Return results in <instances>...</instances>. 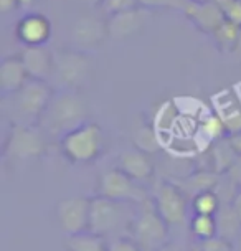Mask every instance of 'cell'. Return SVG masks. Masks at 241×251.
<instances>
[{
    "label": "cell",
    "mask_w": 241,
    "mask_h": 251,
    "mask_svg": "<svg viewBox=\"0 0 241 251\" xmlns=\"http://www.w3.org/2000/svg\"><path fill=\"white\" fill-rule=\"evenodd\" d=\"M86 113L88 109L83 98L71 89H63L53 94L38 124L48 134H61L63 137L66 132L86 123Z\"/></svg>",
    "instance_id": "6da1fadb"
},
{
    "label": "cell",
    "mask_w": 241,
    "mask_h": 251,
    "mask_svg": "<svg viewBox=\"0 0 241 251\" xmlns=\"http://www.w3.org/2000/svg\"><path fill=\"white\" fill-rule=\"evenodd\" d=\"M53 94L55 91L47 81L30 78L19 91L12 93L10 111L13 124L37 126L50 104Z\"/></svg>",
    "instance_id": "7a4b0ae2"
},
{
    "label": "cell",
    "mask_w": 241,
    "mask_h": 251,
    "mask_svg": "<svg viewBox=\"0 0 241 251\" xmlns=\"http://www.w3.org/2000/svg\"><path fill=\"white\" fill-rule=\"evenodd\" d=\"M169 225L159 213L154 199L139 203V210L131 222V238L141 251H159L169 241Z\"/></svg>",
    "instance_id": "3957f363"
},
{
    "label": "cell",
    "mask_w": 241,
    "mask_h": 251,
    "mask_svg": "<svg viewBox=\"0 0 241 251\" xmlns=\"http://www.w3.org/2000/svg\"><path fill=\"white\" fill-rule=\"evenodd\" d=\"M61 152L73 164H89L104 149V132L96 123H83L60 141Z\"/></svg>",
    "instance_id": "277c9868"
},
{
    "label": "cell",
    "mask_w": 241,
    "mask_h": 251,
    "mask_svg": "<svg viewBox=\"0 0 241 251\" xmlns=\"http://www.w3.org/2000/svg\"><path fill=\"white\" fill-rule=\"evenodd\" d=\"M129 205L126 201H118L108 197L96 195L91 199L89 205V225L88 231L96 233L101 236H108L109 233L116 231L122 223L131 226L134 215L127 213Z\"/></svg>",
    "instance_id": "5b68a950"
},
{
    "label": "cell",
    "mask_w": 241,
    "mask_h": 251,
    "mask_svg": "<svg viewBox=\"0 0 241 251\" xmlns=\"http://www.w3.org/2000/svg\"><path fill=\"white\" fill-rule=\"evenodd\" d=\"M97 195L134 205H139L150 199L144 188L137 183V180L129 177L119 167L109 169L101 174L99 180H97Z\"/></svg>",
    "instance_id": "8992f818"
},
{
    "label": "cell",
    "mask_w": 241,
    "mask_h": 251,
    "mask_svg": "<svg viewBox=\"0 0 241 251\" xmlns=\"http://www.w3.org/2000/svg\"><path fill=\"white\" fill-rule=\"evenodd\" d=\"M53 75L65 89L79 88L91 75V61L83 51H58L55 53Z\"/></svg>",
    "instance_id": "52a82bcc"
},
{
    "label": "cell",
    "mask_w": 241,
    "mask_h": 251,
    "mask_svg": "<svg viewBox=\"0 0 241 251\" xmlns=\"http://www.w3.org/2000/svg\"><path fill=\"white\" fill-rule=\"evenodd\" d=\"M45 152V139L35 126L13 124L5 142V157L12 160L37 159Z\"/></svg>",
    "instance_id": "ba28073f"
},
{
    "label": "cell",
    "mask_w": 241,
    "mask_h": 251,
    "mask_svg": "<svg viewBox=\"0 0 241 251\" xmlns=\"http://www.w3.org/2000/svg\"><path fill=\"white\" fill-rule=\"evenodd\" d=\"M159 213L170 226L180 225L187 217V195L175 182H160L154 194Z\"/></svg>",
    "instance_id": "9c48e42d"
},
{
    "label": "cell",
    "mask_w": 241,
    "mask_h": 251,
    "mask_svg": "<svg viewBox=\"0 0 241 251\" xmlns=\"http://www.w3.org/2000/svg\"><path fill=\"white\" fill-rule=\"evenodd\" d=\"M89 205H91V199L86 197H68L56 203L55 213L58 225L66 236L88 231Z\"/></svg>",
    "instance_id": "30bf717a"
},
{
    "label": "cell",
    "mask_w": 241,
    "mask_h": 251,
    "mask_svg": "<svg viewBox=\"0 0 241 251\" xmlns=\"http://www.w3.org/2000/svg\"><path fill=\"white\" fill-rule=\"evenodd\" d=\"M150 19V8L145 7H134L129 10L114 13L106 19L108 24V33L111 38L122 40L127 37H132L137 31L142 30V26Z\"/></svg>",
    "instance_id": "8fae6325"
},
{
    "label": "cell",
    "mask_w": 241,
    "mask_h": 251,
    "mask_svg": "<svg viewBox=\"0 0 241 251\" xmlns=\"http://www.w3.org/2000/svg\"><path fill=\"white\" fill-rule=\"evenodd\" d=\"M109 37L106 20L95 15H84L76 20L73 26V43L78 48H97Z\"/></svg>",
    "instance_id": "7c38bea8"
},
{
    "label": "cell",
    "mask_w": 241,
    "mask_h": 251,
    "mask_svg": "<svg viewBox=\"0 0 241 251\" xmlns=\"http://www.w3.org/2000/svg\"><path fill=\"white\" fill-rule=\"evenodd\" d=\"M51 35V24L45 15L28 13L17 25V37L25 47H38L48 42Z\"/></svg>",
    "instance_id": "4fadbf2b"
},
{
    "label": "cell",
    "mask_w": 241,
    "mask_h": 251,
    "mask_svg": "<svg viewBox=\"0 0 241 251\" xmlns=\"http://www.w3.org/2000/svg\"><path fill=\"white\" fill-rule=\"evenodd\" d=\"M20 58L24 61L26 71H28L30 78L48 81V78L53 75L55 55L48 48H45L43 45H38V47H25Z\"/></svg>",
    "instance_id": "5bb4252c"
},
{
    "label": "cell",
    "mask_w": 241,
    "mask_h": 251,
    "mask_svg": "<svg viewBox=\"0 0 241 251\" xmlns=\"http://www.w3.org/2000/svg\"><path fill=\"white\" fill-rule=\"evenodd\" d=\"M184 12L203 33H210V35H213V31L226 20L225 13L221 12V8L213 0L207 3L189 2Z\"/></svg>",
    "instance_id": "9a60e30c"
},
{
    "label": "cell",
    "mask_w": 241,
    "mask_h": 251,
    "mask_svg": "<svg viewBox=\"0 0 241 251\" xmlns=\"http://www.w3.org/2000/svg\"><path fill=\"white\" fill-rule=\"evenodd\" d=\"M118 167L137 182L150 180L155 170L150 155L144 151L137 149V147L134 151H126L120 154Z\"/></svg>",
    "instance_id": "2e32d148"
},
{
    "label": "cell",
    "mask_w": 241,
    "mask_h": 251,
    "mask_svg": "<svg viewBox=\"0 0 241 251\" xmlns=\"http://www.w3.org/2000/svg\"><path fill=\"white\" fill-rule=\"evenodd\" d=\"M30 76L22 58H5L0 65V86L3 93H15L28 81Z\"/></svg>",
    "instance_id": "e0dca14e"
},
{
    "label": "cell",
    "mask_w": 241,
    "mask_h": 251,
    "mask_svg": "<svg viewBox=\"0 0 241 251\" xmlns=\"http://www.w3.org/2000/svg\"><path fill=\"white\" fill-rule=\"evenodd\" d=\"M223 100L215 101L218 118L221 119V123L225 124L226 132L230 134H238L241 132V102L236 96H231L228 93H221Z\"/></svg>",
    "instance_id": "ac0fdd59"
},
{
    "label": "cell",
    "mask_w": 241,
    "mask_h": 251,
    "mask_svg": "<svg viewBox=\"0 0 241 251\" xmlns=\"http://www.w3.org/2000/svg\"><path fill=\"white\" fill-rule=\"evenodd\" d=\"M218 182H220V174L215 172V170L213 172L200 170V172H195L189 176L184 182H175V183L185 192V195H190L193 199L195 195L202 194V192L215 190Z\"/></svg>",
    "instance_id": "d6986e66"
},
{
    "label": "cell",
    "mask_w": 241,
    "mask_h": 251,
    "mask_svg": "<svg viewBox=\"0 0 241 251\" xmlns=\"http://www.w3.org/2000/svg\"><path fill=\"white\" fill-rule=\"evenodd\" d=\"M66 251H108L106 236L91 231H81L76 235H68L65 238Z\"/></svg>",
    "instance_id": "ffe728a7"
},
{
    "label": "cell",
    "mask_w": 241,
    "mask_h": 251,
    "mask_svg": "<svg viewBox=\"0 0 241 251\" xmlns=\"http://www.w3.org/2000/svg\"><path fill=\"white\" fill-rule=\"evenodd\" d=\"M213 37H215L217 43L220 45L223 50L226 51L238 50V47L241 45V26L230 20H225L213 31Z\"/></svg>",
    "instance_id": "44dd1931"
},
{
    "label": "cell",
    "mask_w": 241,
    "mask_h": 251,
    "mask_svg": "<svg viewBox=\"0 0 241 251\" xmlns=\"http://www.w3.org/2000/svg\"><path fill=\"white\" fill-rule=\"evenodd\" d=\"M190 230L202 241L218 236V223L215 215H198L195 213L190 222Z\"/></svg>",
    "instance_id": "7402d4cb"
},
{
    "label": "cell",
    "mask_w": 241,
    "mask_h": 251,
    "mask_svg": "<svg viewBox=\"0 0 241 251\" xmlns=\"http://www.w3.org/2000/svg\"><path fill=\"white\" fill-rule=\"evenodd\" d=\"M212 157H213V164H215V172L221 174V172H228L238 154H236L235 149L230 144V141L226 139V141L217 142L213 146Z\"/></svg>",
    "instance_id": "603a6c76"
},
{
    "label": "cell",
    "mask_w": 241,
    "mask_h": 251,
    "mask_svg": "<svg viewBox=\"0 0 241 251\" xmlns=\"http://www.w3.org/2000/svg\"><path fill=\"white\" fill-rule=\"evenodd\" d=\"M220 207V199L215 190L202 192L192 199V210L198 215H217Z\"/></svg>",
    "instance_id": "cb8c5ba5"
},
{
    "label": "cell",
    "mask_w": 241,
    "mask_h": 251,
    "mask_svg": "<svg viewBox=\"0 0 241 251\" xmlns=\"http://www.w3.org/2000/svg\"><path fill=\"white\" fill-rule=\"evenodd\" d=\"M134 142H136V147L141 151L147 152V154H152V152L159 147V137L155 134L154 129L149 127H142L136 132L134 136Z\"/></svg>",
    "instance_id": "d4e9b609"
},
{
    "label": "cell",
    "mask_w": 241,
    "mask_h": 251,
    "mask_svg": "<svg viewBox=\"0 0 241 251\" xmlns=\"http://www.w3.org/2000/svg\"><path fill=\"white\" fill-rule=\"evenodd\" d=\"M99 10L106 15H114V13L129 10V8L139 7V0H101Z\"/></svg>",
    "instance_id": "484cf974"
},
{
    "label": "cell",
    "mask_w": 241,
    "mask_h": 251,
    "mask_svg": "<svg viewBox=\"0 0 241 251\" xmlns=\"http://www.w3.org/2000/svg\"><path fill=\"white\" fill-rule=\"evenodd\" d=\"M221 12L225 13V19L241 26V0H213Z\"/></svg>",
    "instance_id": "4316f807"
},
{
    "label": "cell",
    "mask_w": 241,
    "mask_h": 251,
    "mask_svg": "<svg viewBox=\"0 0 241 251\" xmlns=\"http://www.w3.org/2000/svg\"><path fill=\"white\" fill-rule=\"evenodd\" d=\"M202 131L203 134L207 136V139L210 141H217V139H220L223 136V132H226L225 129V124L221 123V119L217 116H208L207 119H205V123L202 124Z\"/></svg>",
    "instance_id": "83f0119b"
},
{
    "label": "cell",
    "mask_w": 241,
    "mask_h": 251,
    "mask_svg": "<svg viewBox=\"0 0 241 251\" xmlns=\"http://www.w3.org/2000/svg\"><path fill=\"white\" fill-rule=\"evenodd\" d=\"M190 0H139V5L145 7V8H180V10H185L187 3Z\"/></svg>",
    "instance_id": "f1b7e54d"
},
{
    "label": "cell",
    "mask_w": 241,
    "mask_h": 251,
    "mask_svg": "<svg viewBox=\"0 0 241 251\" xmlns=\"http://www.w3.org/2000/svg\"><path fill=\"white\" fill-rule=\"evenodd\" d=\"M108 251H141V248L131 236H120L108 240Z\"/></svg>",
    "instance_id": "f546056e"
},
{
    "label": "cell",
    "mask_w": 241,
    "mask_h": 251,
    "mask_svg": "<svg viewBox=\"0 0 241 251\" xmlns=\"http://www.w3.org/2000/svg\"><path fill=\"white\" fill-rule=\"evenodd\" d=\"M202 251H235V246L231 245L230 240L223 238V236H215L203 241Z\"/></svg>",
    "instance_id": "4dcf8cb0"
},
{
    "label": "cell",
    "mask_w": 241,
    "mask_h": 251,
    "mask_svg": "<svg viewBox=\"0 0 241 251\" xmlns=\"http://www.w3.org/2000/svg\"><path fill=\"white\" fill-rule=\"evenodd\" d=\"M230 205H231V208H233V212L236 213V217H238V220L241 222V187H240V190L235 194Z\"/></svg>",
    "instance_id": "1f68e13d"
},
{
    "label": "cell",
    "mask_w": 241,
    "mask_h": 251,
    "mask_svg": "<svg viewBox=\"0 0 241 251\" xmlns=\"http://www.w3.org/2000/svg\"><path fill=\"white\" fill-rule=\"evenodd\" d=\"M17 7H20L19 0H0V12H2V13L15 10Z\"/></svg>",
    "instance_id": "d6a6232c"
},
{
    "label": "cell",
    "mask_w": 241,
    "mask_h": 251,
    "mask_svg": "<svg viewBox=\"0 0 241 251\" xmlns=\"http://www.w3.org/2000/svg\"><path fill=\"white\" fill-rule=\"evenodd\" d=\"M228 141H230V144H231V147L235 149L236 154L241 155V132H238V134H231V136L228 137Z\"/></svg>",
    "instance_id": "836d02e7"
},
{
    "label": "cell",
    "mask_w": 241,
    "mask_h": 251,
    "mask_svg": "<svg viewBox=\"0 0 241 251\" xmlns=\"http://www.w3.org/2000/svg\"><path fill=\"white\" fill-rule=\"evenodd\" d=\"M159 251H184V250H182L177 243H170V241H167V243H165Z\"/></svg>",
    "instance_id": "e575fe53"
},
{
    "label": "cell",
    "mask_w": 241,
    "mask_h": 251,
    "mask_svg": "<svg viewBox=\"0 0 241 251\" xmlns=\"http://www.w3.org/2000/svg\"><path fill=\"white\" fill-rule=\"evenodd\" d=\"M235 251H241V233L236 236V240H235Z\"/></svg>",
    "instance_id": "d590c367"
},
{
    "label": "cell",
    "mask_w": 241,
    "mask_h": 251,
    "mask_svg": "<svg viewBox=\"0 0 241 251\" xmlns=\"http://www.w3.org/2000/svg\"><path fill=\"white\" fill-rule=\"evenodd\" d=\"M32 2L33 0H19V5L20 7H28V5H32Z\"/></svg>",
    "instance_id": "8d00e7d4"
},
{
    "label": "cell",
    "mask_w": 241,
    "mask_h": 251,
    "mask_svg": "<svg viewBox=\"0 0 241 251\" xmlns=\"http://www.w3.org/2000/svg\"><path fill=\"white\" fill-rule=\"evenodd\" d=\"M236 98H238L240 102H241V83L236 84Z\"/></svg>",
    "instance_id": "74e56055"
},
{
    "label": "cell",
    "mask_w": 241,
    "mask_h": 251,
    "mask_svg": "<svg viewBox=\"0 0 241 251\" xmlns=\"http://www.w3.org/2000/svg\"><path fill=\"white\" fill-rule=\"evenodd\" d=\"M193 3H207V2H212V0H190Z\"/></svg>",
    "instance_id": "f35d334b"
},
{
    "label": "cell",
    "mask_w": 241,
    "mask_h": 251,
    "mask_svg": "<svg viewBox=\"0 0 241 251\" xmlns=\"http://www.w3.org/2000/svg\"><path fill=\"white\" fill-rule=\"evenodd\" d=\"M89 2H91L93 5H99V2H101V0H89Z\"/></svg>",
    "instance_id": "ab89813d"
},
{
    "label": "cell",
    "mask_w": 241,
    "mask_h": 251,
    "mask_svg": "<svg viewBox=\"0 0 241 251\" xmlns=\"http://www.w3.org/2000/svg\"><path fill=\"white\" fill-rule=\"evenodd\" d=\"M200 251H202V250H200Z\"/></svg>",
    "instance_id": "60d3db41"
}]
</instances>
